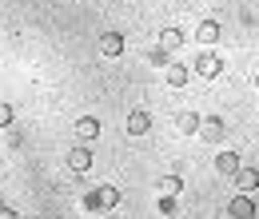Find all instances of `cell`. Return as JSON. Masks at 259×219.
Returning a JSON list of instances; mask_svg holds the SVG:
<instances>
[{"instance_id":"cell-3","label":"cell","mask_w":259,"mask_h":219,"mask_svg":"<svg viewBox=\"0 0 259 219\" xmlns=\"http://www.w3.org/2000/svg\"><path fill=\"white\" fill-rule=\"evenodd\" d=\"M227 215L231 219H255V203H251L247 195H235V199L227 203Z\"/></svg>"},{"instance_id":"cell-20","label":"cell","mask_w":259,"mask_h":219,"mask_svg":"<svg viewBox=\"0 0 259 219\" xmlns=\"http://www.w3.org/2000/svg\"><path fill=\"white\" fill-rule=\"evenodd\" d=\"M255 88H259V76H255Z\"/></svg>"},{"instance_id":"cell-17","label":"cell","mask_w":259,"mask_h":219,"mask_svg":"<svg viewBox=\"0 0 259 219\" xmlns=\"http://www.w3.org/2000/svg\"><path fill=\"white\" fill-rule=\"evenodd\" d=\"M12 116H16V112H12V104H0V127L12 124Z\"/></svg>"},{"instance_id":"cell-12","label":"cell","mask_w":259,"mask_h":219,"mask_svg":"<svg viewBox=\"0 0 259 219\" xmlns=\"http://www.w3.org/2000/svg\"><path fill=\"white\" fill-rule=\"evenodd\" d=\"M180 44H184V32H180V28H163L160 32V48H163V52H176Z\"/></svg>"},{"instance_id":"cell-14","label":"cell","mask_w":259,"mask_h":219,"mask_svg":"<svg viewBox=\"0 0 259 219\" xmlns=\"http://www.w3.org/2000/svg\"><path fill=\"white\" fill-rule=\"evenodd\" d=\"M180 188H184L180 176H160V195H180Z\"/></svg>"},{"instance_id":"cell-2","label":"cell","mask_w":259,"mask_h":219,"mask_svg":"<svg viewBox=\"0 0 259 219\" xmlns=\"http://www.w3.org/2000/svg\"><path fill=\"white\" fill-rule=\"evenodd\" d=\"M195 72L207 76V80H215V76H224V60H220L215 52H199V56H195Z\"/></svg>"},{"instance_id":"cell-18","label":"cell","mask_w":259,"mask_h":219,"mask_svg":"<svg viewBox=\"0 0 259 219\" xmlns=\"http://www.w3.org/2000/svg\"><path fill=\"white\" fill-rule=\"evenodd\" d=\"M148 60H152V64H167V52H163V48H160V52H148Z\"/></svg>"},{"instance_id":"cell-10","label":"cell","mask_w":259,"mask_h":219,"mask_svg":"<svg viewBox=\"0 0 259 219\" xmlns=\"http://www.w3.org/2000/svg\"><path fill=\"white\" fill-rule=\"evenodd\" d=\"M124 127H128V136H144V132L152 127V120H148V112H132Z\"/></svg>"},{"instance_id":"cell-9","label":"cell","mask_w":259,"mask_h":219,"mask_svg":"<svg viewBox=\"0 0 259 219\" xmlns=\"http://www.w3.org/2000/svg\"><path fill=\"white\" fill-rule=\"evenodd\" d=\"M199 132H203L211 144H220V140H224V120H220V116H207V120L199 124Z\"/></svg>"},{"instance_id":"cell-11","label":"cell","mask_w":259,"mask_h":219,"mask_svg":"<svg viewBox=\"0 0 259 219\" xmlns=\"http://www.w3.org/2000/svg\"><path fill=\"white\" fill-rule=\"evenodd\" d=\"M188 80H192V72H188L184 64H167V84H171V88H184Z\"/></svg>"},{"instance_id":"cell-19","label":"cell","mask_w":259,"mask_h":219,"mask_svg":"<svg viewBox=\"0 0 259 219\" xmlns=\"http://www.w3.org/2000/svg\"><path fill=\"white\" fill-rule=\"evenodd\" d=\"M0 219H20V215H16L12 207H4V211H0Z\"/></svg>"},{"instance_id":"cell-13","label":"cell","mask_w":259,"mask_h":219,"mask_svg":"<svg viewBox=\"0 0 259 219\" xmlns=\"http://www.w3.org/2000/svg\"><path fill=\"white\" fill-rule=\"evenodd\" d=\"M76 136H80V140H96L100 136V120H92V116L76 120Z\"/></svg>"},{"instance_id":"cell-1","label":"cell","mask_w":259,"mask_h":219,"mask_svg":"<svg viewBox=\"0 0 259 219\" xmlns=\"http://www.w3.org/2000/svg\"><path fill=\"white\" fill-rule=\"evenodd\" d=\"M116 203H120V191L112 188V184H104V188H96V191L84 195V207H88V211H112Z\"/></svg>"},{"instance_id":"cell-16","label":"cell","mask_w":259,"mask_h":219,"mask_svg":"<svg viewBox=\"0 0 259 219\" xmlns=\"http://www.w3.org/2000/svg\"><path fill=\"white\" fill-rule=\"evenodd\" d=\"M160 211L163 215H176L180 207H176V195H160Z\"/></svg>"},{"instance_id":"cell-5","label":"cell","mask_w":259,"mask_h":219,"mask_svg":"<svg viewBox=\"0 0 259 219\" xmlns=\"http://www.w3.org/2000/svg\"><path fill=\"white\" fill-rule=\"evenodd\" d=\"M68 167H72V171H88V167H92V152H88L84 144L72 148V152H68Z\"/></svg>"},{"instance_id":"cell-6","label":"cell","mask_w":259,"mask_h":219,"mask_svg":"<svg viewBox=\"0 0 259 219\" xmlns=\"http://www.w3.org/2000/svg\"><path fill=\"white\" fill-rule=\"evenodd\" d=\"M239 167H243V163H239L235 152H220V156H215V171H220V176H235Z\"/></svg>"},{"instance_id":"cell-7","label":"cell","mask_w":259,"mask_h":219,"mask_svg":"<svg viewBox=\"0 0 259 219\" xmlns=\"http://www.w3.org/2000/svg\"><path fill=\"white\" fill-rule=\"evenodd\" d=\"M231 180L239 184V191H251V188H259V167H239Z\"/></svg>"},{"instance_id":"cell-4","label":"cell","mask_w":259,"mask_h":219,"mask_svg":"<svg viewBox=\"0 0 259 219\" xmlns=\"http://www.w3.org/2000/svg\"><path fill=\"white\" fill-rule=\"evenodd\" d=\"M100 52L116 60V56L124 52V36H120V32H104V36H100Z\"/></svg>"},{"instance_id":"cell-15","label":"cell","mask_w":259,"mask_h":219,"mask_svg":"<svg viewBox=\"0 0 259 219\" xmlns=\"http://www.w3.org/2000/svg\"><path fill=\"white\" fill-rule=\"evenodd\" d=\"M199 124H203V120H199L195 112H180V116H176V127H180V132H195Z\"/></svg>"},{"instance_id":"cell-8","label":"cell","mask_w":259,"mask_h":219,"mask_svg":"<svg viewBox=\"0 0 259 219\" xmlns=\"http://www.w3.org/2000/svg\"><path fill=\"white\" fill-rule=\"evenodd\" d=\"M195 40H199V44H215V40H220V24H215V20H199Z\"/></svg>"}]
</instances>
